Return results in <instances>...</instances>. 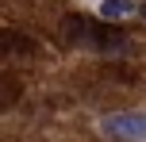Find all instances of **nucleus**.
<instances>
[{
  "label": "nucleus",
  "mask_w": 146,
  "mask_h": 142,
  "mask_svg": "<svg viewBox=\"0 0 146 142\" xmlns=\"http://www.w3.org/2000/svg\"><path fill=\"white\" fill-rule=\"evenodd\" d=\"M66 38L73 46H85V50H96V54H119L127 46V35L100 19H85V15H73L66 19Z\"/></svg>",
  "instance_id": "1"
},
{
  "label": "nucleus",
  "mask_w": 146,
  "mask_h": 142,
  "mask_svg": "<svg viewBox=\"0 0 146 142\" xmlns=\"http://www.w3.org/2000/svg\"><path fill=\"white\" fill-rule=\"evenodd\" d=\"M100 131L115 142H146V112H119V115H104Z\"/></svg>",
  "instance_id": "2"
},
{
  "label": "nucleus",
  "mask_w": 146,
  "mask_h": 142,
  "mask_svg": "<svg viewBox=\"0 0 146 142\" xmlns=\"http://www.w3.org/2000/svg\"><path fill=\"white\" fill-rule=\"evenodd\" d=\"M35 46H31L27 35H19V31H0V58H15V54H31Z\"/></svg>",
  "instance_id": "3"
},
{
  "label": "nucleus",
  "mask_w": 146,
  "mask_h": 142,
  "mask_svg": "<svg viewBox=\"0 0 146 142\" xmlns=\"http://www.w3.org/2000/svg\"><path fill=\"white\" fill-rule=\"evenodd\" d=\"M135 12L131 0H100V19L104 23H115V19H127Z\"/></svg>",
  "instance_id": "4"
},
{
  "label": "nucleus",
  "mask_w": 146,
  "mask_h": 142,
  "mask_svg": "<svg viewBox=\"0 0 146 142\" xmlns=\"http://www.w3.org/2000/svg\"><path fill=\"white\" fill-rule=\"evenodd\" d=\"M15 100H19V85H15V77H0V112L12 108Z\"/></svg>",
  "instance_id": "5"
}]
</instances>
